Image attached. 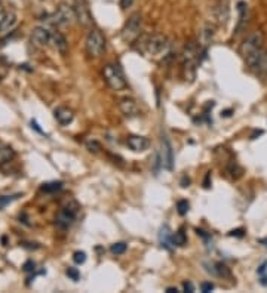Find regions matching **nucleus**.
<instances>
[{
    "mask_svg": "<svg viewBox=\"0 0 267 293\" xmlns=\"http://www.w3.org/2000/svg\"><path fill=\"white\" fill-rule=\"evenodd\" d=\"M263 46H265V33L260 30H256V31L250 33L247 36V39L242 42V44L239 47V53L247 61L248 58L257 55L260 50H263L265 49Z\"/></svg>",
    "mask_w": 267,
    "mask_h": 293,
    "instance_id": "f257e3e1",
    "label": "nucleus"
},
{
    "mask_svg": "<svg viewBox=\"0 0 267 293\" xmlns=\"http://www.w3.org/2000/svg\"><path fill=\"white\" fill-rule=\"evenodd\" d=\"M79 205L76 203V202H67L61 209H59V212L56 213V216H55V225H56V228H59V230H68L71 225H73V222L76 221V218H77V215H79Z\"/></svg>",
    "mask_w": 267,
    "mask_h": 293,
    "instance_id": "f03ea898",
    "label": "nucleus"
},
{
    "mask_svg": "<svg viewBox=\"0 0 267 293\" xmlns=\"http://www.w3.org/2000/svg\"><path fill=\"white\" fill-rule=\"evenodd\" d=\"M85 47H86V53L91 58H98L103 55L104 49H106V39L104 34L98 30V28H92L88 36H86V42H85Z\"/></svg>",
    "mask_w": 267,
    "mask_h": 293,
    "instance_id": "7ed1b4c3",
    "label": "nucleus"
},
{
    "mask_svg": "<svg viewBox=\"0 0 267 293\" xmlns=\"http://www.w3.org/2000/svg\"><path fill=\"white\" fill-rule=\"evenodd\" d=\"M103 76H104L106 83L113 90H122L128 86L122 70L116 64H106L104 68H103Z\"/></svg>",
    "mask_w": 267,
    "mask_h": 293,
    "instance_id": "20e7f679",
    "label": "nucleus"
},
{
    "mask_svg": "<svg viewBox=\"0 0 267 293\" xmlns=\"http://www.w3.org/2000/svg\"><path fill=\"white\" fill-rule=\"evenodd\" d=\"M51 24L53 25H59V27H65V25H71L76 21V13L73 6H70L68 3H59L55 9V12L49 16L48 19Z\"/></svg>",
    "mask_w": 267,
    "mask_h": 293,
    "instance_id": "39448f33",
    "label": "nucleus"
},
{
    "mask_svg": "<svg viewBox=\"0 0 267 293\" xmlns=\"http://www.w3.org/2000/svg\"><path fill=\"white\" fill-rule=\"evenodd\" d=\"M141 30H143V18H141V15L140 13H132L128 18V21H126V24H125V27L122 30V39L126 43H131L140 36Z\"/></svg>",
    "mask_w": 267,
    "mask_h": 293,
    "instance_id": "423d86ee",
    "label": "nucleus"
},
{
    "mask_svg": "<svg viewBox=\"0 0 267 293\" xmlns=\"http://www.w3.org/2000/svg\"><path fill=\"white\" fill-rule=\"evenodd\" d=\"M168 47H169V42H168V37L163 34H153L144 43L146 53H149L152 56H159V55L165 53L168 50Z\"/></svg>",
    "mask_w": 267,
    "mask_h": 293,
    "instance_id": "0eeeda50",
    "label": "nucleus"
},
{
    "mask_svg": "<svg viewBox=\"0 0 267 293\" xmlns=\"http://www.w3.org/2000/svg\"><path fill=\"white\" fill-rule=\"evenodd\" d=\"M73 9H74V13H76V21L80 25L89 27L92 24V15H91L88 3L85 0H74Z\"/></svg>",
    "mask_w": 267,
    "mask_h": 293,
    "instance_id": "6e6552de",
    "label": "nucleus"
},
{
    "mask_svg": "<svg viewBox=\"0 0 267 293\" xmlns=\"http://www.w3.org/2000/svg\"><path fill=\"white\" fill-rule=\"evenodd\" d=\"M51 37H52L51 30L48 27L39 25V27L33 28L31 36H30V40H31V43L36 47H45V46H48L51 43Z\"/></svg>",
    "mask_w": 267,
    "mask_h": 293,
    "instance_id": "1a4fd4ad",
    "label": "nucleus"
},
{
    "mask_svg": "<svg viewBox=\"0 0 267 293\" xmlns=\"http://www.w3.org/2000/svg\"><path fill=\"white\" fill-rule=\"evenodd\" d=\"M213 15L218 24H227L230 19V3L229 0H218L213 7Z\"/></svg>",
    "mask_w": 267,
    "mask_h": 293,
    "instance_id": "9d476101",
    "label": "nucleus"
},
{
    "mask_svg": "<svg viewBox=\"0 0 267 293\" xmlns=\"http://www.w3.org/2000/svg\"><path fill=\"white\" fill-rule=\"evenodd\" d=\"M160 162L162 166L168 170H172L174 167V151L169 139L166 136L162 138V151H160Z\"/></svg>",
    "mask_w": 267,
    "mask_h": 293,
    "instance_id": "9b49d317",
    "label": "nucleus"
},
{
    "mask_svg": "<svg viewBox=\"0 0 267 293\" xmlns=\"http://www.w3.org/2000/svg\"><path fill=\"white\" fill-rule=\"evenodd\" d=\"M119 110H120L122 114H123L125 117H128V119L137 117V116L140 114L137 101L132 99V98H122V99H119Z\"/></svg>",
    "mask_w": 267,
    "mask_h": 293,
    "instance_id": "f8f14e48",
    "label": "nucleus"
},
{
    "mask_svg": "<svg viewBox=\"0 0 267 293\" xmlns=\"http://www.w3.org/2000/svg\"><path fill=\"white\" fill-rule=\"evenodd\" d=\"M126 145L134 153H143L150 147V141L146 136H141V135H129L126 138Z\"/></svg>",
    "mask_w": 267,
    "mask_h": 293,
    "instance_id": "ddd939ff",
    "label": "nucleus"
},
{
    "mask_svg": "<svg viewBox=\"0 0 267 293\" xmlns=\"http://www.w3.org/2000/svg\"><path fill=\"white\" fill-rule=\"evenodd\" d=\"M18 24V16L15 12H9L6 13L1 19H0V36H4L7 33H10L15 25Z\"/></svg>",
    "mask_w": 267,
    "mask_h": 293,
    "instance_id": "4468645a",
    "label": "nucleus"
},
{
    "mask_svg": "<svg viewBox=\"0 0 267 293\" xmlns=\"http://www.w3.org/2000/svg\"><path fill=\"white\" fill-rule=\"evenodd\" d=\"M56 52H59L61 55H65L67 53V50H68V42H67V39L61 34V33H58V31H55V33H52V37H51V43H49Z\"/></svg>",
    "mask_w": 267,
    "mask_h": 293,
    "instance_id": "2eb2a0df",
    "label": "nucleus"
},
{
    "mask_svg": "<svg viewBox=\"0 0 267 293\" xmlns=\"http://www.w3.org/2000/svg\"><path fill=\"white\" fill-rule=\"evenodd\" d=\"M238 12H239V21H238L235 34H239V33L247 27V24H248V18H250L248 4H247L245 1H239V3H238Z\"/></svg>",
    "mask_w": 267,
    "mask_h": 293,
    "instance_id": "dca6fc26",
    "label": "nucleus"
},
{
    "mask_svg": "<svg viewBox=\"0 0 267 293\" xmlns=\"http://www.w3.org/2000/svg\"><path fill=\"white\" fill-rule=\"evenodd\" d=\"M53 116H55L56 122H58L61 126H68V125L73 122V119H74L73 111H71L70 108H67V107H58V108L53 111Z\"/></svg>",
    "mask_w": 267,
    "mask_h": 293,
    "instance_id": "f3484780",
    "label": "nucleus"
},
{
    "mask_svg": "<svg viewBox=\"0 0 267 293\" xmlns=\"http://www.w3.org/2000/svg\"><path fill=\"white\" fill-rule=\"evenodd\" d=\"M159 243H160V246L162 248H165V249H171V246H174L172 245V234H171V230H169V227L168 225H163L162 228H160V233H159Z\"/></svg>",
    "mask_w": 267,
    "mask_h": 293,
    "instance_id": "a211bd4d",
    "label": "nucleus"
},
{
    "mask_svg": "<svg viewBox=\"0 0 267 293\" xmlns=\"http://www.w3.org/2000/svg\"><path fill=\"white\" fill-rule=\"evenodd\" d=\"M208 271L213 273L214 276H218V277H232L230 270H229L224 264H221V262H218V264H211V268H208Z\"/></svg>",
    "mask_w": 267,
    "mask_h": 293,
    "instance_id": "6ab92c4d",
    "label": "nucleus"
},
{
    "mask_svg": "<svg viewBox=\"0 0 267 293\" xmlns=\"http://www.w3.org/2000/svg\"><path fill=\"white\" fill-rule=\"evenodd\" d=\"M13 157H15V153H13V150H12L10 147H7V145H3V144H0V165L10 162Z\"/></svg>",
    "mask_w": 267,
    "mask_h": 293,
    "instance_id": "aec40b11",
    "label": "nucleus"
},
{
    "mask_svg": "<svg viewBox=\"0 0 267 293\" xmlns=\"http://www.w3.org/2000/svg\"><path fill=\"white\" fill-rule=\"evenodd\" d=\"M187 243V236L183 230L177 231L175 234H172V245L174 246H184Z\"/></svg>",
    "mask_w": 267,
    "mask_h": 293,
    "instance_id": "412c9836",
    "label": "nucleus"
},
{
    "mask_svg": "<svg viewBox=\"0 0 267 293\" xmlns=\"http://www.w3.org/2000/svg\"><path fill=\"white\" fill-rule=\"evenodd\" d=\"M214 34H215V27H214V25H207V27L204 28V31H202V43H204V44L210 43Z\"/></svg>",
    "mask_w": 267,
    "mask_h": 293,
    "instance_id": "4be33fe9",
    "label": "nucleus"
},
{
    "mask_svg": "<svg viewBox=\"0 0 267 293\" xmlns=\"http://www.w3.org/2000/svg\"><path fill=\"white\" fill-rule=\"evenodd\" d=\"M126 249H128V245H126L125 242H119V243H114V245H111V248H110V252H111L113 255L119 256V255H123V253L126 252Z\"/></svg>",
    "mask_w": 267,
    "mask_h": 293,
    "instance_id": "5701e85b",
    "label": "nucleus"
},
{
    "mask_svg": "<svg viewBox=\"0 0 267 293\" xmlns=\"http://www.w3.org/2000/svg\"><path fill=\"white\" fill-rule=\"evenodd\" d=\"M62 188V182H48V184H43L42 187V191L43 193H56Z\"/></svg>",
    "mask_w": 267,
    "mask_h": 293,
    "instance_id": "b1692460",
    "label": "nucleus"
},
{
    "mask_svg": "<svg viewBox=\"0 0 267 293\" xmlns=\"http://www.w3.org/2000/svg\"><path fill=\"white\" fill-rule=\"evenodd\" d=\"M19 197V194H15V196H0V210L4 209L7 205H10L12 202H15L16 199Z\"/></svg>",
    "mask_w": 267,
    "mask_h": 293,
    "instance_id": "393cba45",
    "label": "nucleus"
},
{
    "mask_svg": "<svg viewBox=\"0 0 267 293\" xmlns=\"http://www.w3.org/2000/svg\"><path fill=\"white\" fill-rule=\"evenodd\" d=\"M86 148H88V151L95 153V154L101 151V145H100V142H97L95 139H89V141H86Z\"/></svg>",
    "mask_w": 267,
    "mask_h": 293,
    "instance_id": "a878e982",
    "label": "nucleus"
},
{
    "mask_svg": "<svg viewBox=\"0 0 267 293\" xmlns=\"http://www.w3.org/2000/svg\"><path fill=\"white\" fill-rule=\"evenodd\" d=\"M189 208H190V205H189L187 200H180V202L177 203V210H178V213H180L181 216H184V215L189 212Z\"/></svg>",
    "mask_w": 267,
    "mask_h": 293,
    "instance_id": "bb28decb",
    "label": "nucleus"
},
{
    "mask_svg": "<svg viewBox=\"0 0 267 293\" xmlns=\"http://www.w3.org/2000/svg\"><path fill=\"white\" fill-rule=\"evenodd\" d=\"M73 261L76 262V264H79V265H82V264H85V261H86V253L85 252H74V255H73Z\"/></svg>",
    "mask_w": 267,
    "mask_h": 293,
    "instance_id": "cd10ccee",
    "label": "nucleus"
},
{
    "mask_svg": "<svg viewBox=\"0 0 267 293\" xmlns=\"http://www.w3.org/2000/svg\"><path fill=\"white\" fill-rule=\"evenodd\" d=\"M65 273H67V276H68L71 280H74V282H77V280L80 279V273H79L77 268H71V267H70V268H67Z\"/></svg>",
    "mask_w": 267,
    "mask_h": 293,
    "instance_id": "c85d7f7f",
    "label": "nucleus"
},
{
    "mask_svg": "<svg viewBox=\"0 0 267 293\" xmlns=\"http://www.w3.org/2000/svg\"><path fill=\"white\" fill-rule=\"evenodd\" d=\"M135 1L137 0H120V6H122V9H129L131 6H134Z\"/></svg>",
    "mask_w": 267,
    "mask_h": 293,
    "instance_id": "c756f323",
    "label": "nucleus"
},
{
    "mask_svg": "<svg viewBox=\"0 0 267 293\" xmlns=\"http://www.w3.org/2000/svg\"><path fill=\"white\" fill-rule=\"evenodd\" d=\"M201 289H202V292L204 293L211 292V291H214V285H213V283H202V285H201Z\"/></svg>",
    "mask_w": 267,
    "mask_h": 293,
    "instance_id": "7c9ffc66",
    "label": "nucleus"
},
{
    "mask_svg": "<svg viewBox=\"0 0 267 293\" xmlns=\"http://www.w3.org/2000/svg\"><path fill=\"white\" fill-rule=\"evenodd\" d=\"M183 289H184L186 292H195V288H193V285H192L190 282L184 283V285H183Z\"/></svg>",
    "mask_w": 267,
    "mask_h": 293,
    "instance_id": "2f4dec72",
    "label": "nucleus"
},
{
    "mask_svg": "<svg viewBox=\"0 0 267 293\" xmlns=\"http://www.w3.org/2000/svg\"><path fill=\"white\" fill-rule=\"evenodd\" d=\"M266 267H267V261L266 262H263V264L260 265V268L257 270V273H259L260 276H263V274H265V271H266Z\"/></svg>",
    "mask_w": 267,
    "mask_h": 293,
    "instance_id": "473e14b6",
    "label": "nucleus"
},
{
    "mask_svg": "<svg viewBox=\"0 0 267 293\" xmlns=\"http://www.w3.org/2000/svg\"><path fill=\"white\" fill-rule=\"evenodd\" d=\"M189 184H190V179H189L187 176H184V178H183V181H181V187H183V188H186V187H189Z\"/></svg>",
    "mask_w": 267,
    "mask_h": 293,
    "instance_id": "72a5a7b5",
    "label": "nucleus"
},
{
    "mask_svg": "<svg viewBox=\"0 0 267 293\" xmlns=\"http://www.w3.org/2000/svg\"><path fill=\"white\" fill-rule=\"evenodd\" d=\"M230 236H239V237H242L244 236V231L242 230H236V231H232Z\"/></svg>",
    "mask_w": 267,
    "mask_h": 293,
    "instance_id": "f704fd0d",
    "label": "nucleus"
},
{
    "mask_svg": "<svg viewBox=\"0 0 267 293\" xmlns=\"http://www.w3.org/2000/svg\"><path fill=\"white\" fill-rule=\"evenodd\" d=\"M166 292L174 293V292H178V291H177V288H168V289H166Z\"/></svg>",
    "mask_w": 267,
    "mask_h": 293,
    "instance_id": "c9c22d12",
    "label": "nucleus"
},
{
    "mask_svg": "<svg viewBox=\"0 0 267 293\" xmlns=\"http://www.w3.org/2000/svg\"><path fill=\"white\" fill-rule=\"evenodd\" d=\"M3 13V6H1V3H0V15Z\"/></svg>",
    "mask_w": 267,
    "mask_h": 293,
    "instance_id": "e433bc0d",
    "label": "nucleus"
},
{
    "mask_svg": "<svg viewBox=\"0 0 267 293\" xmlns=\"http://www.w3.org/2000/svg\"><path fill=\"white\" fill-rule=\"evenodd\" d=\"M0 77H1V76H0Z\"/></svg>",
    "mask_w": 267,
    "mask_h": 293,
    "instance_id": "4c0bfd02",
    "label": "nucleus"
}]
</instances>
